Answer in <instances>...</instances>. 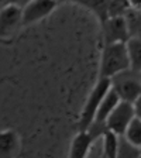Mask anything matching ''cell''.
Segmentation results:
<instances>
[{
  "mask_svg": "<svg viewBox=\"0 0 141 158\" xmlns=\"http://www.w3.org/2000/svg\"><path fill=\"white\" fill-rule=\"evenodd\" d=\"M128 69H130V61L126 44L118 43L103 47L99 65V79H112Z\"/></svg>",
  "mask_w": 141,
  "mask_h": 158,
  "instance_id": "obj_1",
  "label": "cell"
},
{
  "mask_svg": "<svg viewBox=\"0 0 141 158\" xmlns=\"http://www.w3.org/2000/svg\"><path fill=\"white\" fill-rule=\"evenodd\" d=\"M109 90H110V79H97V82L90 90L85 105H83L82 112L79 114L78 131H86L92 126V123L95 122L99 106Z\"/></svg>",
  "mask_w": 141,
  "mask_h": 158,
  "instance_id": "obj_2",
  "label": "cell"
},
{
  "mask_svg": "<svg viewBox=\"0 0 141 158\" xmlns=\"http://www.w3.org/2000/svg\"><path fill=\"white\" fill-rule=\"evenodd\" d=\"M110 88L117 95L120 102L133 103L141 96V79L140 73L128 69L110 79Z\"/></svg>",
  "mask_w": 141,
  "mask_h": 158,
  "instance_id": "obj_3",
  "label": "cell"
},
{
  "mask_svg": "<svg viewBox=\"0 0 141 158\" xmlns=\"http://www.w3.org/2000/svg\"><path fill=\"white\" fill-rule=\"evenodd\" d=\"M23 4L9 3L0 9V43H10L23 28Z\"/></svg>",
  "mask_w": 141,
  "mask_h": 158,
  "instance_id": "obj_4",
  "label": "cell"
},
{
  "mask_svg": "<svg viewBox=\"0 0 141 158\" xmlns=\"http://www.w3.org/2000/svg\"><path fill=\"white\" fill-rule=\"evenodd\" d=\"M58 7V2L54 0H34L23 4V27H28L43 21Z\"/></svg>",
  "mask_w": 141,
  "mask_h": 158,
  "instance_id": "obj_5",
  "label": "cell"
},
{
  "mask_svg": "<svg viewBox=\"0 0 141 158\" xmlns=\"http://www.w3.org/2000/svg\"><path fill=\"white\" fill-rule=\"evenodd\" d=\"M134 109H133V105L126 102H120L116 109L110 113V116L107 117L105 126L106 130L117 134L118 137L124 134L126 128L128 127V124L133 122L134 118Z\"/></svg>",
  "mask_w": 141,
  "mask_h": 158,
  "instance_id": "obj_6",
  "label": "cell"
},
{
  "mask_svg": "<svg viewBox=\"0 0 141 158\" xmlns=\"http://www.w3.org/2000/svg\"><path fill=\"white\" fill-rule=\"evenodd\" d=\"M100 27H102V37L105 45L118 44V43L126 44L128 41V38H130L127 30V23H126L124 17L107 19L103 24H100Z\"/></svg>",
  "mask_w": 141,
  "mask_h": 158,
  "instance_id": "obj_7",
  "label": "cell"
},
{
  "mask_svg": "<svg viewBox=\"0 0 141 158\" xmlns=\"http://www.w3.org/2000/svg\"><path fill=\"white\" fill-rule=\"evenodd\" d=\"M20 137L14 130L0 131V158H16L20 151Z\"/></svg>",
  "mask_w": 141,
  "mask_h": 158,
  "instance_id": "obj_8",
  "label": "cell"
},
{
  "mask_svg": "<svg viewBox=\"0 0 141 158\" xmlns=\"http://www.w3.org/2000/svg\"><path fill=\"white\" fill-rule=\"evenodd\" d=\"M93 141L88 131H78L71 143L68 158H88Z\"/></svg>",
  "mask_w": 141,
  "mask_h": 158,
  "instance_id": "obj_9",
  "label": "cell"
},
{
  "mask_svg": "<svg viewBox=\"0 0 141 158\" xmlns=\"http://www.w3.org/2000/svg\"><path fill=\"white\" fill-rule=\"evenodd\" d=\"M118 103H120V99L117 98V95H116V93L112 90V88H110V90L107 92V95L105 96V99H103L100 106H99L97 113H96V117H95V122L93 123L105 124L107 117L110 116V113L114 110L116 106H117Z\"/></svg>",
  "mask_w": 141,
  "mask_h": 158,
  "instance_id": "obj_10",
  "label": "cell"
},
{
  "mask_svg": "<svg viewBox=\"0 0 141 158\" xmlns=\"http://www.w3.org/2000/svg\"><path fill=\"white\" fill-rule=\"evenodd\" d=\"M126 48L130 61V69L133 72L141 73V38H128Z\"/></svg>",
  "mask_w": 141,
  "mask_h": 158,
  "instance_id": "obj_11",
  "label": "cell"
},
{
  "mask_svg": "<svg viewBox=\"0 0 141 158\" xmlns=\"http://www.w3.org/2000/svg\"><path fill=\"white\" fill-rule=\"evenodd\" d=\"M126 23H127V30L130 38H141V13L135 9L127 10L124 14Z\"/></svg>",
  "mask_w": 141,
  "mask_h": 158,
  "instance_id": "obj_12",
  "label": "cell"
},
{
  "mask_svg": "<svg viewBox=\"0 0 141 158\" xmlns=\"http://www.w3.org/2000/svg\"><path fill=\"white\" fill-rule=\"evenodd\" d=\"M75 3L90 10L97 17L100 24H103L109 19V2H93V0H89V2H75Z\"/></svg>",
  "mask_w": 141,
  "mask_h": 158,
  "instance_id": "obj_13",
  "label": "cell"
},
{
  "mask_svg": "<svg viewBox=\"0 0 141 158\" xmlns=\"http://www.w3.org/2000/svg\"><path fill=\"white\" fill-rule=\"evenodd\" d=\"M118 135L114 133L106 130L102 135V147H103V157L105 158H116L118 148Z\"/></svg>",
  "mask_w": 141,
  "mask_h": 158,
  "instance_id": "obj_14",
  "label": "cell"
},
{
  "mask_svg": "<svg viewBox=\"0 0 141 158\" xmlns=\"http://www.w3.org/2000/svg\"><path fill=\"white\" fill-rule=\"evenodd\" d=\"M123 137H124L130 144H133L134 147L141 150V120H138V118H135V117L133 118V122L126 128Z\"/></svg>",
  "mask_w": 141,
  "mask_h": 158,
  "instance_id": "obj_15",
  "label": "cell"
},
{
  "mask_svg": "<svg viewBox=\"0 0 141 158\" xmlns=\"http://www.w3.org/2000/svg\"><path fill=\"white\" fill-rule=\"evenodd\" d=\"M140 154H141L140 148L134 147V145L130 144L123 135H120L116 158H140Z\"/></svg>",
  "mask_w": 141,
  "mask_h": 158,
  "instance_id": "obj_16",
  "label": "cell"
},
{
  "mask_svg": "<svg viewBox=\"0 0 141 158\" xmlns=\"http://www.w3.org/2000/svg\"><path fill=\"white\" fill-rule=\"evenodd\" d=\"M133 109H134V116L135 118H138V120H141V96L135 100L134 103H133Z\"/></svg>",
  "mask_w": 141,
  "mask_h": 158,
  "instance_id": "obj_17",
  "label": "cell"
},
{
  "mask_svg": "<svg viewBox=\"0 0 141 158\" xmlns=\"http://www.w3.org/2000/svg\"><path fill=\"white\" fill-rule=\"evenodd\" d=\"M140 158H141V154H140Z\"/></svg>",
  "mask_w": 141,
  "mask_h": 158,
  "instance_id": "obj_18",
  "label": "cell"
}]
</instances>
